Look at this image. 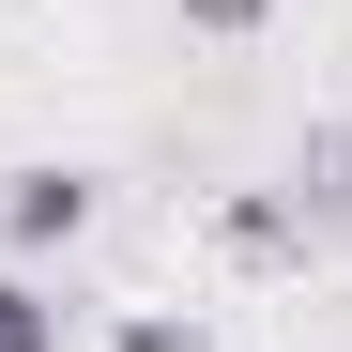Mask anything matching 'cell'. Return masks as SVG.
<instances>
[{"label": "cell", "instance_id": "obj_2", "mask_svg": "<svg viewBox=\"0 0 352 352\" xmlns=\"http://www.w3.org/2000/svg\"><path fill=\"white\" fill-rule=\"evenodd\" d=\"M276 199L307 214V245H337V230H352V123H307V138H291Z\"/></svg>", "mask_w": 352, "mask_h": 352}, {"label": "cell", "instance_id": "obj_3", "mask_svg": "<svg viewBox=\"0 0 352 352\" xmlns=\"http://www.w3.org/2000/svg\"><path fill=\"white\" fill-rule=\"evenodd\" d=\"M214 245H230V261H261V276H276V261H307V214H291L276 184H245V199H230V214H214Z\"/></svg>", "mask_w": 352, "mask_h": 352}, {"label": "cell", "instance_id": "obj_6", "mask_svg": "<svg viewBox=\"0 0 352 352\" xmlns=\"http://www.w3.org/2000/svg\"><path fill=\"white\" fill-rule=\"evenodd\" d=\"M184 31H214V46H245V31H276V0H184Z\"/></svg>", "mask_w": 352, "mask_h": 352}, {"label": "cell", "instance_id": "obj_5", "mask_svg": "<svg viewBox=\"0 0 352 352\" xmlns=\"http://www.w3.org/2000/svg\"><path fill=\"white\" fill-rule=\"evenodd\" d=\"M107 352H214L199 322H168V307H123V322H107Z\"/></svg>", "mask_w": 352, "mask_h": 352}, {"label": "cell", "instance_id": "obj_1", "mask_svg": "<svg viewBox=\"0 0 352 352\" xmlns=\"http://www.w3.org/2000/svg\"><path fill=\"white\" fill-rule=\"evenodd\" d=\"M92 230V168H0V245L16 261H62Z\"/></svg>", "mask_w": 352, "mask_h": 352}, {"label": "cell", "instance_id": "obj_4", "mask_svg": "<svg viewBox=\"0 0 352 352\" xmlns=\"http://www.w3.org/2000/svg\"><path fill=\"white\" fill-rule=\"evenodd\" d=\"M0 352H62V307H46L31 276H0Z\"/></svg>", "mask_w": 352, "mask_h": 352}]
</instances>
